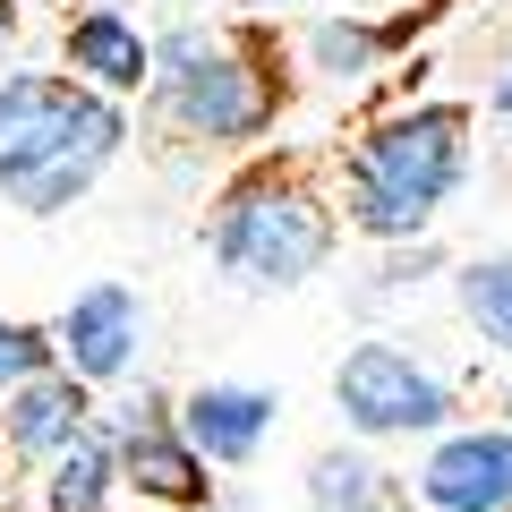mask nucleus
<instances>
[{"instance_id": "nucleus-23", "label": "nucleus", "mask_w": 512, "mask_h": 512, "mask_svg": "<svg viewBox=\"0 0 512 512\" xmlns=\"http://www.w3.org/2000/svg\"><path fill=\"white\" fill-rule=\"evenodd\" d=\"M0 512H18V495H9V504H0Z\"/></svg>"}, {"instance_id": "nucleus-3", "label": "nucleus", "mask_w": 512, "mask_h": 512, "mask_svg": "<svg viewBox=\"0 0 512 512\" xmlns=\"http://www.w3.org/2000/svg\"><path fill=\"white\" fill-rule=\"evenodd\" d=\"M478 163V111L453 94H410V103L359 120L333 146V188H342V222L367 248L393 239H427L444 205L470 188Z\"/></svg>"}, {"instance_id": "nucleus-12", "label": "nucleus", "mask_w": 512, "mask_h": 512, "mask_svg": "<svg viewBox=\"0 0 512 512\" xmlns=\"http://www.w3.org/2000/svg\"><path fill=\"white\" fill-rule=\"evenodd\" d=\"M299 504L308 512H419V487H410L367 436H333V444H316L308 470H299Z\"/></svg>"}, {"instance_id": "nucleus-14", "label": "nucleus", "mask_w": 512, "mask_h": 512, "mask_svg": "<svg viewBox=\"0 0 512 512\" xmlns=\"http://www.w3.org/2000/svg\"><path fill=\"white\" fill-rule=\"evenodd\" d=\"M120 495H128L120 487V444H111L103 419L35 478V512H120Z\"/></svg>"}, {"instance_id": "nucleus-11", "label": "nucleus", "mask_w": 512, "mask_h": 512, "mask_svg": "<svg viewBox=\"0 0 512 512\" xmlns=\"http://www.w3.org/2000/svg\"><path fill=\"white\" fill-rule=\"evenodd\" d=\"M427 35V9H384V18H308L299 26V69L316 86H376L410 43Z\"/></svg>"}, {"instance_id": "nucleus-8", "label": "nucleus", "mask_w": 512, "mask_h": 512, "mask_svg": "<svg viewBox=\"0 0 512 512\" xmlns=\"http://www.w3.org/2000/svg\"><path fill=\"white\" fill-rule=\"evenodd\" d=\"M52 342H60V367H77L94 393H111L146 359V299L128 291V282H86V291L60 299Z\"/></svg>"}, {"instance_id": "nucleus-4", "label": "nucleus", "mask_w": 512, "mask_h": 512, "mask_svg": "<svg viewBox=\"0 0 512 512\" xmlns=\"http://www.w3.org/2000/svg\"><path fill=\"white\" fill-rule=\"evenodd\" d=\"M137 120L120 94L69 69H0V205L26 222H60L111 180Z\"/></svg>"}, {"instance_id": "nucleus-10", "label": "nucleus", "mask_w": 512, "mask_h": 512, "mask_svg": "<svg viewBox=\"0 0 512 512\" xmlns=\"http://www.w3.org/2000/svg\"><path fill=\"white\" fill-rule=\"evenodd\" d=\"M103 419V393H94L77 367H43L26 376L9 402H0V427H9V453H18V478H43L60 453H69L86 427Z\"/></svg>"}, {"instance_id": "nucleus-2", "label": "nucleus", "mask_w": 512, "mask_h": 512, "mask_svg": "<svg viewBox=\"0 0 512 512\" xmlns=\"http://www.w3.org/2000/svg\"><path fill=\"white\" fill-rule=\"evenodd\" d=\"M342 239L350 222H342V188H333V154L325 163L316 154H239L197 222L205 265L248 299L308 291L342 256Z\"/></svg>"}, {"instance_id": "nucleus-9", "label": "nucleus", "mask_w": 512, "mask_h": 512, "mask_svg": "<svg viewBox=\"0 0 512 512\" xmlns=\"http://www.w3.org/2000/svg\"><path fill=\"white\" fill-rule=\"evenodd\" d=\"M180 427L222 478H239V470L265 461V444H274V427H282V402H274V384L205 376V384H180Z\"/></svg>"}, {"instance_id": "nucleus-20", "label": "nucleus", "mask_w": 512, "mask_h": 512, "mask_svg": "<svg viewBox=\"0 0 512 512\" xmlns=\"http://www.w3.org/2000/svg\"><path fill=\"white\" fill-rule=\"evenodd\" d=\"M18 495V453H9V427H0V504Z\"/></svg>"}, {"instance_id": "nucleus-6", "label": "nucleus", "mask_w": 512, "mask_h": 512, "mask_svg": "<svg viewBox=\"0 0 512 512\" xmlns=\"http://www.w3.org/2000/svg\"><path fill=\"white\" fill-rule=\"evenodd\" d=\"M103 427H111V444H120V487L146 512H214L222 470L188 444L180 393H171V384H154V376L111 384L103 393Z\"/></svg>"}, {"instance_id": "nucleus-5", "label": "nucleus", "mask_w": 512, "mask_h": 512, "mask_svg": "<svg viewBox=\"0 0 512 512\" xmlns=\"http://www.w3.org/2000/svg\"><path fill=\"white\" fill-rule=\"evenodd\" d=\"M325 393H333L342 436H367V444H427L461 419V376L436 367L427 350L393 342V333H359L333 359Z\"/></svg>"}, {"instance_id": "nucleus-15", "label": "nucleus", "mask_w": 512, "mask_h": 512, "mask_svg": "<svg viewBox=\"0 0 512 512\" xmlns=\"http://www.w3.org/2000/svg\"><path fill=\"white\" fill-rule=\"evenodd\" d=\"M444 291H453V316H461V325H470L478 342L495 350V359H512V248L453 256Z\"/></svg>"}, {"instance_id": "nucleus-16", "label": "nucleus", "mask_w": 512, "mask_h": 512, "mask_svg": "<svg viewBox=\"0 0 512 512\" xmlns=\"http://www.w3.org/2000/svg\"><path fill=\"white\" fill-rule=\"evenodd\" d=\"M453 274V256H444V239H393V248H376V274H367V299H410L427 291V282Z\"/></svg>"}, {"instance_id": "nucleus-21", "label": "nucleus", "mask_w": 512, "mask_h": 512, "mask_svg": "<svg viewBox=\"0 0 512 512\" xmlns=\"http://www.w3.org/2000/svg\"><path fill=\"white\" fill-rule=\"evenodd\" d=\"M239 9H256V18H265V9H308V0H239Z\"/></svg>"}, {"instance_id": "nucleus-22", "label": "nucleus", "mask_w": 512, "mask_h": 512, "mask_svg": "<svg viewBox=\"0 0 512 512\" xmlns=\"http://www.w3.org/2000/svg\"><path fill=\"white\" fill-rule=\"evenodd\" d=\"M495 410H504V419H512V384H504V393H495Z\"/></svg>"}, {"instance_id": "nucleus-18", "label": "nucleus", "mask_w": 512, "mask_h": 512, "mask_svg": "<svg viewBox=\"0 0 512 512\" xmlns=\"http://www.w3.org/2000/svg\"><path fill=\"white\" fill-rule=\"evenodd\" d=\"M487 111H495V120L512 128V60H504V77H495V86H487Z\"/></svg>"}, {"instance_id": "nucleus-7", "label": "nucleus", "mask_w": 512, "mask_h": 512, "mask_svg": "<svg viewBox=\"0 0 512 512\" xmlns=\"http://www.w3.org/2000/svg\"><path fill=\"white\" fill-rule=\"evenodd\" d=\"M419 512H512V419H453L444 436L419 444Z\"/></svg>"}, {"instance_id": "nucleus-19", "label": "nucleus", "mask_w": 512, "mask_h": 512, "mask_svg": "<svg viewBox=\"0 0 512 512\" xmlns=\"http://www.w3.org/2000/svg\"><path fill=\"white\" fill-rule=\"evenodd\" d=\"M9 52H18V0H0V69H9Z\"/></svg>"}, {"instance_id": "nucleus-13", "label": "nucleus", "mask_w": 512, "mask_h": 512, "mask_svg": "<svg viewBox=\"0 0 512 512\" xmlns=\"http://www.w3.org/2000/svg\"><path fill=\"white\" fill-rule=\"evenodd\" d=\"M60 69L86 77V86H103V94H120V103H137L146 77H154V35L128 18V9H111V0H86V9L60 26Z\"/></svg>"}, {"instance_id": "nucleus-17", "label": "nucleus", "mask_w": 512, "mask_h": 512, "mask_svg": "<svg viewBox=\"0 0 512 512\" xmlns=\"http://www.w3.org/2000/svg\"><path fill=\"white\" fill-rule=\"evenodd\" d=\"M43 367H60L52 325H35V316H0V402H9L26 376H43Z\"/></svg>"}, {"instance_id": "nucleus-1", "label": "nucleus", "mask_w": 512, "mask_h": 512, "mask_svg": "<svg viewBox=\"0 0 512 512\" xmlns=\"http://www.w3.org/2000/svg\"><path fill=\"white\" fill-rule=\"evenodd\" d=\"M291 35L274 18H180L154 35L146 128L180 154H256L291 111Z\"/></svg>"}]
</instances>
